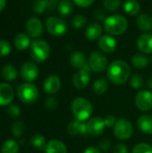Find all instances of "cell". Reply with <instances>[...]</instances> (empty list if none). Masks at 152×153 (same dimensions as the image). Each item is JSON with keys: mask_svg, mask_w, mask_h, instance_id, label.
Masks as SVG:
<instances>
[{"mask_svg": "<svg viewBox=\"0 0 152 153\" xmlns=\"http://www.w3.org/2000/svg\"><path fill=\"white\" fill-rule=\"evenodd\" d=\"M32 10L38 14L43 13L47 9V4L44 0H35L32 4Z\"/></svg>", "mask_w": 152, "mask_h": 153, "instance_id": "36", "label": "cell"}, {"mask_svg": "<svg viewBox=\"0 0 152 153\" xmlns=\"http://www.w3.org/2000/svg\"><path fill=\"white\" fill-rule=\"evenodd\" d=\"M89 65L91 69V71H94L96 73H100L106 70L108 67V59L105 56L104 54H102L99 51H94L90 55L89 57Z\"/></svg>", "mask_w": 152, "mask_h": 153, "instance_id": "8", "label": "cell"}, {"mask_svg": "<svg viewBox=\"0 0 152 153\" xmlns=\"http://www.w3.org/2000/svg\"><path fill=\"white\" fill-rule=\"evenodd\" d=\"M132 63L134 67L138 69H142L149 65V58L143 53H138L133 56Z\"/></svg>", "mask_w": 152, "mask_h": 153, "instance_id": "28", "label": "cell"}, {"mask_svg": "<svg viewBox=\"0 0 152 153\" xmlns=\"http://www.w3.org/2000/svg\"><path fill=\"white\" fill-rule=\"evenodd\" d=\"M71 108L76 120L82 122L89 119L93 112L91 103L84 98H76L72 102Z\"/></svg>", "mask_w": 152, "mask_h": 153, "instance_id": "3", "label": "cell"}, {"mask_svg": "<svg viewBox=\"0 0 152 153\" xmlns=\"http://www.w3.org/2000/svg\"><path fill=\"white\" fill-rule=\"evenodd\" d=\"M60 88H61V80L56 75L48 76L43 83V89L45 92L47 94H55L60 90Z\"/></svg>", "mask_w": 152, "mask_h": 153, "instance_id": "17", "label": "cell"}, {"mask_svg": "<svg viewBox=\"0 0 152 153\" xmlns=\"http://www.w3.org/2000/svg\"><path fill=\"white\" fill-rule=\"evenodd\" d=\"M136 24L138 28L142 30L149 32L152 30V16L149 13H142L137 17Z\"/></svg>", "mask_w": 152, "mask_h": 153, "instance_id": "21", "label": "cell"}, {"mask_svg": "<svg viewBox=\"0 0 152 153\" xmlns=\"http://www.w3.org/2000/svg\"><path fill=\"white\" fill-rule=\"evenodd\" d=\"M6 4V0H0V12L3 11V9L4 8Z\"/></svg>", "mask_w": 152, "mask_h": 153, "instance_id": "48", "label": "cell"}, {"mask_svg": "<svg viewBox=\"0 0 152 153\" xmlns=\"http://www.w3.org/2000/svg\"><path fill=\"white\" fill-rule=\"evenodd\" d=\"M140 9V3L137 0H126L124 3V10L128 15H136L137 13H139Z\"/></svg>", "mask_w": 152, "mask_h": 153, "instance_id": "26", "label": "cell"}, {"mask_svg": "<svg viewBox=\"0 0 152 153\" xmlns=\"http://www.w3.org/2000/svg\"><path fill=\"white\" fill-rule=\"evenodd\" d=\"M17 95L22 103L32 104L37 100L39 97V91L36 85L30 82H25L18 87Z\"/></svg>", "mask_w": 152, "mask_h": 153, "instance_id": "5", "label": "cell"}, {"mask_svg": "<svg viewBox=\"0 0 152 153\" xmlns=\"http://www.w3.org/2000/svg\"><path fill=\"white\" fill-rule=\"evenodd\" d=\"M24 129H25V126L23 125L22 122L21 121H16L14 122L12 126H11V132L13 134V135L15 137V138H19L22 135L23 132H24Z\"/></svg>", "mask_w": 152, "mask_h": 153, "instance_id": "34", "label": "cell"}, {"mask_svg": "<svg viewBox=\"0 0 152 153\" xmlns=\"http://www.w3.org/2000/svg\"><path fill=\"white\" fill-rule=\"evenodd\" d=\"M2 77L7 81V82H12L13 80H15L18 76V72L17 69L15 68V66L12 65H6L2 68Z\"/></svg>", "mask_w": 152, "mask_h": 153, "instance_id": "27", "label": "cell"}, {"mask_svg": "<svg viewBox=\"0 0 152 153\" xmlns=\"http://www.w3.org/2000/svg\"><path fill=\"white\" fill-rule=\"evenodd\" d=\"M93 17L98 20V21H105L107 16H106V12L103 10L101 7H97L93 11Z\"/></svg>", "mask_w": 152, "mask_h": 153, "instance_id": "39", "label": "cell"}, {"mask_svg": "<svg viewBox=\"0 0 152 153\" xmlns=\"http://www.w3.org/2000/svg\"><path fill=\"white\" fill-rule=\"evenodd\" d=\"M106 127L104 119L99 117H92L87 123V130L88 134L92 136H99L103 134L104 129Z\"/></svg>", "mask_w": 152, "mask_h": 153, "instance_id": "14", "label": "cell"}, {"mask_svg": "<svg viewBox=\"0 0 152 153\" xmlns=\"http://www.w3.org/2000/svg\"><path fill=\"white\" fill-rule=\"evenodd\" d=\"M117 47V41L114 36L110 34L102 35L99 39V48L104 53H113Z\"/></svg>", "mask_w": 152, "mask_h": 153, "instance_id": "12", "label": "cell"}, {"mask_svg": "<svg viewBox=\"0 0 152 153\" xmlns=\"http://www.w3.org/2000/svg\"><path fill=\"white\" fill-rule=\"evenodd\" d=\"M70 64L73 67L76 69H84L91 72L86 56L82 51H75L70 56Z\"/></svg>", "mask_w": 152, "mask_h": 153, "instance_id": "13", "label": "cell"}, {"mask_svg": "<svg viewBox=\"0 0 152 153\" xmlns=\"http://www.w3.org/2000/svg\"><path fill=\"white\" fill-rule=\"evenodd\" d=\"M44 2L47 4V11H54L56 8H57L59 0H44Z\"/></svg>", "mask_w": 152, "mask_h": 153, "instance_id": "43", "label": "cell"}, {"mask_svg": "<svg viewBox=\"0 0 152 153\" xmlns=\"http://www.w3.org/2000/svg\"><path fill=\"white\" fill-rule=\"evenodd\" d=\"M46 108L49 110H55L57 108V100L53 98V97H49L46 100Z\"/></svg>", "mask_w": 152, "mask_h": 153, "instance_id": "41", "label": "cell"}, {"mask_svg": "<svg viewBox=\"0 0 152 153\" xmlns=\"http://www.w3.org/2000/svg\"><path fill=\"white\" fill-rule=\"evenodd\" d=\"M30 55L35 62L42 63L46 61L50 55V46L44 39H35L30 43Z\"/></svg>", "mask_w": 152, "mask_h": 153, "instance_id": "4", "label": "cell"}, {"mask_svg": "<svg viewBox=\"0 0 152 153\" xmlns=\"http://www.w3.org/2000/svg\"><path fill=\"white\" fill-rule=\"evenodd\" d=\"M133 133V127L132 123L125 118H121L116 121L114 126V134L119 140L129 139Z\"/></svg>", "mask_w": 152, "mask_h": 153, "instance_id": "7", "label": "cell"}, {"mask_svg": "<svg viewBox=\"0 0 152 153\" xmlns=\"http://www.w3.org/2000/svg\"><path fill=\"white\" fill-rule=\"evenodd\" d=\"M7 112L9 114L10 117L15 118V117H18L20 115H21V108L17 106V105H14V104H10L9 107H8V109H7Z\"/></svg>", "mask_w": 152, "mask_h": 153, "instance_id": "40", "label": "cell"}, {"mask_svg": "<svg viewBox=\"0 0 152 153\" xmlns=\"http://www.w3.org/2000/svg\"><path fill=\"white\" fill-rule=\"evenodd\" d=\"M102 30V26L99 22H91L87 26L85 30V37L89 40L94 41L101 37Z\"/></svg>", "mask_w": 152, "mask_h": 153, "instance_id": "20", "label": "cell"}, {"mask_svg": "<svg viewBox=\"0 0 152 153\" xmlns=\"http://www.w3.org/2000/svg\"><path fill=\"white\" fill-rule=\"evenodd\" d=\"M110 146H111V143L110 141H108V139H104V140H101L99 143V149L100 151H103V152H107L110 149Z\"/></svg>", "mask_w": 152, "mask_h": 153, "instance_id": "44", "label": "cell"}, {"mask_svg": "<svg viewBox=\"0 0 152 153\" xmlns=\"http://www.w3.org/2000/svg\"><path fill=\"white\" fill-rule=\"evenodd\" d=\"M46 28L51 35L56 37L64 36L68 30V25L66 22L56 16H50L47 19Z\"/></svg>", "mask_w": 152, "mask_h": 153, "instance_id": "6", "label": "cell"}, {"mask_svg": "<svg viewBox=\"0 0 152 153\" xmlns=\"http://www.w3.org/2000/svg\"><path fill=\"white\" fill-rule=\"evenodd\" d=\"M83 153H100V150L99 148H97V147L91 146V147H89V148L85 149Z\"/></svg>", "mask_w": 152, "mask_h": 153, "instance_id": "47", "label": "cell"}, {"mask_svg": "<svg viewBox=\"0 0 152 153\" xmlns=\"http://www.w3.org/2000/svg\"><path fill=\"white\" fill-rule=\"evenodd\" d=\"M143 82H144L143 81V78L140 74H137L132 75L131 78H130V84L135 90L142 89V86H143V83H144Z\"/></svg>", "mask_w": 152, "mask_h": 153, "instance_id": "35", "label": "cell"}, {"mask_svg": "<svg viewBox=\"0 0 152 153\" xmlns=\"http://www.w3.org/2000/svg\"><path fill=\"white\" fill-rule=\"evenodd\" d=\"M87 17L83 14H76L75 16H73L72 22H71V24L72 26L76 29V30H79V29H82V28H84L87 24Z\"/></svg>", "mask_w": 152, "mask_h": 153, "instance_id": "32", "label": "cell"}, {"mask_svg": "<svg viewBox=\"0 0 152 153\" xmlns=\"http://www.w3.org/2000/svg\"><path fill=\"white\" fill-rule=\"evenodd\" d=\"M93 91L97 94V95H102L104 94L108 89V82L105 78H99L98 80H96L93 83Z\"/></svg>", "mask_w": 152, "mask_h": 153, "instance_id": "29", "label": "cell"}, {"mask_svg": "<svg viewBox=\"0 0 152 153\" xmlns=\"http://www.w3.org/2000/svg\"><path fill=\"white\" fill-rule=\"evenodd\" d=\"M11 50H12L11 44L7 40L1 39L0 40V56H8L11 53Z\"/></svg>", "mask_w": 152, "mask_h": 153, "instance_id": "38", "label": "cell"}, {"mask_svg": "<svg viewBox=\"0 0 152 153\" xmlns=\"http://www.w3.org/2000/svg\"><path fill=\"white\" fill-rule=\"evenodd\" d=\"M103 5L106 10L109 12H116L118 9H120L122 5L121 0H104Z\"/></svg>", "mask_w": 152, "mask_h": 153, "instance_id": "33", "label": "cell"}, {"mask_svg": "<svg viewBox=\"0 0 152 153\" xmlns=\"http://www.w3.org/2000/svg\"><path fill=\"white\" fill-rule=\"evenodd\" d=\"M147 85H148V87H149L150 89H152V76H151V77L148 79V81H147Z\"/></svg>", "mask_w": 152, "mask_h": 153, "instance_id": "49", "label": "cell"}, {"mask_svg": "<svg viewBox=\"0 0 152 153\" xmlns=\"http://www.w3.org/2000/svg\"><path fill=\"white\" fill-rule=\"evenodd\" d=\"M18 152H19V145L17 142L12 139L5 141L1 148V153H18Z\"/></svg>", "mask_w": 152, "mask_h": 153, "instance_id": "30", "label": "cell"}, {"mask_svg": "<svg viewBox=\"0 0 152 153\" xmlns=\"http://www.w3.org/2000/svg\"><path fill=\"white\" fill-rule=\"evenodd\" d=\"M90 81V71L81 69L76 72L73 77V83L75 88L82 90L88 86Z\"/></svg>", "mask_w": 152, "mask_h": 153, "instance_id": "15", "label": "cell"}, {"mask_svg": "<svg viewBox=\"0 0 152 153\" xmlns=\"http://www.w3.org/2000/svg\"><path fill=\"white\" fill-rule=\"evenodd\" d=\"M135 106L141 111H149L152 108V92L148 90L140 91L135 97Z\"/></svg>", "mask_w": 152, "mask_h": 153, "instance_id": "9", "label": "cell"}, {"mask_svg": "<svg viewBox=\"0 0 152 153\" xmlns=\"http://www.w3.org/2000/svg\"><path fill=\"white\" fill-rule=\"evenodd\" d=\"M137 126L142 133L147 134H152V116H141L137 120Z\"/></svg>", "mask_w": 152, "mask_h": 153, "instance_id": "22", "label": "cell"}, {"mask_svg": "<svg viewBox=\"0 0 152 153\" xmlns=\"http://www.w3.org/2000/svg\"><path fill=\"white\" fill-rule=\"evenodd\" d=\"M30 36L26 33H19L14 39V46L20 51L25 50L30 46Z\"/></svg>", "mask_w": 152, "mask_h": 153, "instance_id": "24", "label": "cell"}, {"mask_svg": "<svg viewBox=\"0 0 152 153\" xmlns=\"http://www.w3.org/2000/svg\"><path fill=\"white\" fill-rule=\"evenodd\" d=\"M39 74V67L33 62L30 61L25 62L21 67V76L27 82L35 81L38 78Z\"/></svg>", "mask_w": 152, "mask_h": 153, "instance_id": "10", "label": "cell"}, {"mask_svg": "<svg viewBox=\"0 0 152 153\" xmlns=\"http://www.w3.org/2000/svg\"><path fill=\"white\" fill-rule=\"evenodd\" d=\"M27 34L31 38H39L43 33V24L38 17H31L26 23Z\"/></svg>", "mask_w": 152, "mask_h": 153, "instance_id": "11", "label": "cell"}, {"mask_svg": "<svg viewBox=\"0 0 152 153\" xmlns=\"http://www.w3.org/2000/svg\"><path fill=\"white\" fill-rule=\"evenodd\" d=\"M104 122H105L106 126H108V127H113V126H115V125L116 123V117H114L113 115H108L104 119Z\"/></svg>", "mask_w": 152, "mask_h": 153, "instance_id": "45", "label": "cell"}, {"mask_svg": "<svg viewBox=\"0 0 152 153\" xmlns=\"http://www.w3.org/2000/svg\"><path fill=\"white\" fill-rule=\"evenodd\" d=\"M58 13L64 16L67 17L72 14L73 12V4L71 0H60L58 6H57Z\"/></svg>", "mask_w": 152, "mask_h": 153, "instance_id": "25", "label": "cell"}, {"mask_svg": "<svg viewBox=\"0 0 152 153\" xmlns=\"http://www.w3.org/2000/svg\"><path fill=\"white\" fill-rule=\"evenodd\" d=\"M46 153H67L65 144L59 140L49 141L45 148Z\"/></svg>", "mask_w": 152, "mask_h": 153, "instance_id": "23", "label": "cell"}, {"mask_svg": "<svg viewBox=\"0 0 152 153\" xmlns=\"http://www.w3.org/2000/svg\"><path fill=\"white\" fill-rule=\"evenodd\" d=\"M114 153H128V149L125 144L118 143L114 148Z\"/></svg>", "mask_w": 152, "mask_h": 153, "instance_id": "46", "label": "cell"}, {"mask_svg": "<svg viewBox=\"0 0 152 153\" xmlns=\"http://www.w3.org/2000/svg\"><path fill=\"white\" fill-rule=\"evenodd\" d=\"M68 134L71 136H76V135H84L88 134L87 130V124L82 121H73L71 122L67 126Z\"/></svg>", "mask_w": 152, "mask_h": 153, "instance_id": "19", "label": "cell"}, {"mask_svg": "<svg viewBox=\"0 0 152 153\" xmlns=\"http://www.w3.org/2000/svg\"><path fill=\"white\" fill-rule=\"evenodd\" d=\"M73 1L77 6L81 8H87L90 6L94 3L95 0H73Z\"/></svg>", "mask_w": 152, "mask_h": 153, "instance_id": "42", "label": "cell"}, {"mask_svg": "<svg viewBox=\"0 0 152 153\" xmlns=\"http://www.w3.org/2000/svg\"><path fill=\"white\" fill-rule=\"evenodd\" d=\"M131 74V68L129 65L123 60H116L112 62L107 71L108 80L116 85L125 83Z\"/></svg>", "mask_w": 152, "mask_h": 153, "instance_id": "1", "label": "cell"}, {"mask_svg": "<svg viewBox=\"0 0 152 153\" xmlns=\"http://www.w3.org/2000/svg\"><path fill=\"white\" fill-rule=\"evenodd\" d=\"M133 153H152V146L144 143H139L133 148Z\"/></svg>", "mask_w": 152, "mask_h": 153, "instance_id": "37", "label": "cell"}, {"mask_svg": "<svg viewBox=\"0 0 152 153\" xmlns=\"http://www.w3.org/2000/svg\"><path fill=\"white\" fill-rule=\"evenodd\" d=\"M103 26L108 34L112 36H119L126 31L128 21L121 14H112L106 18Z\"/></svg>", "mask_w": 152, "mask_h": 153, "instance_id": "2", "label": "cell"}, {"mask_svg": "<svg viewBox=\"0 0 152 153\" xmlns=\"http://www.w3.org/2000/svg\"><path fill=\"white\" fill-rule=\"evenodd\" d=\"M13 90L8 83H0V106H9L13 100Z\"/></svg>", "mask_w": 152, "mask_h": 153, "instance_id": "16", "label": "cell"}, {"mask_svg": "<svg viewBox=\"0 0 152 153\" xmlns=\"http://www.w3.org/2000/svg\"><path fill=\"white\" fill-rule=\"evenodd\" d=\"M30 143L32 147L37 148L39 150H44L46 148V139L43 135L40 134H35L31 136Z\"/></svg>", "mask_w": 152, "mask_h": 153, "instance_id": "31", "label": "cell"}, {"mask_svg": "<svg viewBox=\"0 0 152 153\" xmlns=\"http://www.w3.org/2000/svg\"><path fill=\"white\" fill-rule=\"evenodd\" d=\"M137 48L143 54H151L152 33L147 32L141 35L137 40Z\"/></svg>", "mask_w": 152, "mask_h": 153, "instance_id": "18", "label": "cell"}]
</instances>
